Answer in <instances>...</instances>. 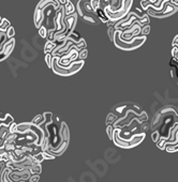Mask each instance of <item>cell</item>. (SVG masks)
Segmentation results:
<instances>
[{"label":"cell","mask_w":178,"mask_h":182,"mask_svg":"<svg viewBox=\"0 0 178 182\" xmlns=\"http://www.w3.org/2000/svg\"><path fill=\"white\" fill-rule=\"evenodd\" d=\"M63 8H64L66 16H69V15H72L73 13H75V4H73V2L70 1V0H67V2L63 6Z\"/></svg>","instance_id":"30bf717a"},{"label":"cell","mask_w":178,"mask_h":182,"mask_svg":"<svg viewBox=\"0 0 178 182\" xmlns=\"http://www.w3.org/2000/svg\"><path fill=\"white\" fill-rule=\"evenodd\" d=\"M1 22H2V17L0 16V24H1Z\"/></svg>","instance_id":"d4e9b609"},{"label":"cell","mask_w":178,"mask_h":182,"mask_svg":"<svg viewBox=\"0 0 178 182\" xmlns=\"http://www.w3.org/2000/svg\"><path fill=\"white\" fill-rule=\"evenodd\" d=\"M9 172H10V168H8L7 167V169L4 172V174L0 176V180H1V182H13L10 178H9Z\"/></svg>","instance_id":"7c38bea8"},{"label":"cell","mask_w":178,"mask_h":182,"mask_svg":"<svg viewBox=\"0 0 178 182\" xmlns=\"http://www.w3.org/2000/svg\"><path fill=\"white\" fill-rule=\"evenodd\" d=\"M132 4H133V1L132 0H123V3H122V7L119 9L118 11L116 12H111V11L107 9V7H105L103 9L104 13H105L106 17L109 18V22L112 23H117L119 20H123L128 13L130 12V9L132 8Z\"/></svg>","instance_id":"277c9868"},{"label":"cell","mask_w":178,"mask_h":182,"mask_svg":"<svg viewBox=\"0 0 178 182\" xmlns=\"http://www.w3.org/2000/svg\"><path fill=\"white\" fill-rule=\"evenodd\" d=\"M165 150L167 151V152H177L178 151V144L176 146H167L166 148H165Z\"/></svg>","instance_id":"d6986e66"},{"label":"cell","mask_w":178,"mask_h":182,"mask_svg":"<svg viewBox=\"0 0 178 182\" xmlns=\"http://www.w3.org/2000/svg\"><path fill=\"white\" fill-rule=\"evenodd\" d=\"M113 132H114V128L112 126H107L106 128V133H107V136H109V140L113 139Z\"/></svg>","instance_id":"ac0fdd59"},{"label":"cell","mask_w":178,"mask_h":182,"mask_svg":"<svg viewBox=\"0 0 178 182\" xmlns=\"http://www.w3.org/2000/svg\"><path fill=\"white\" fill-rule=\"evenodd\" d=\"M90 4L95 11L100 9V0H90Z\"/></svg>","instance_id":"e0dca14e"},{"label":"cell","mask_w":178,"mask_h":182,"mask_svg":"<svg viewBox=\"0 0 178 182\" xmlns=\"http://www.w3.org/2000/svg\"><path fill=\"white\" fill-rule=\"evenodd\" d=\"M7 169V164L6 163H2V162H0V176L4 174V172Z\"/></svg>","instance_id":"44dd1931"},{"label":"cell","mask_w":178,"mask_h":182,"mask_svg":"<svg viewBox=\"0 0 178 182\" xmlns=\"http://www.w3.org/2000/svg\"><path fill=\"white\" fill-rule=\"evenodd\" d=\"M14 46H15V39L13 38V39L8 41L7 43L4 45V47L1 48V50H0V62L6 60L12 54V52L14 50Z\"/></svg>","instance_id":"52a82bcc"},{"label":"cell","mask_w":178,"mask_h":182,"mask_svg":"<svg viewBox=\"0 0 178 182\" xmlns=\"http://www.w3.org/2000/svg\"><path fill=\"white\" fill-rule=\"evenodd\" d=\"M114 33H115V29L113 26H109L107 27V34L109 36V40L113 42V39H114Z\"/></svg>","instance_id":"2e32d148"},{"label":"cell","mask_w":178,"mask_h":182,"mask_svg":"<svg viewBox=\"0 0 178 182\" xmlns=\"http://www.w3.org/2000/svg\"><path fill=\"white\" fill-rule=\"evenodd\" d=\"M58 59L59 57L58 56H54L53 60H52V68L50 69L53 70V72L57 75H60V76H71V75H74L77 72H79L85 64V61H75L71 64L70 68L68 69H63L61 66H58Z\"/></svg>","instance_id":"3957f363"},{"label":"cell","mask_w":178,"mask_h":182,"mask_svg":"<svg viewBox=\"0 0 178 182\" xmlns=\"http://www.w3.org/2000/svg\"><path fill=\"white\" fill-rule=\"evenodd\" d=\"M178 11V8L177 7H174L173 4L170 3V1H167V3L165 4V7L163 10H161L160 12H155V11L152 10H147V15L148 16H151V17H156V18H159V20H162V18H165V17H170L172 15H174L176 12Z\"/></svg>","instance_id":"8992f818"},{"label":"cell","mask_w":178,"mask_h":182,"mask_svg":"<svg viewBox=\"0 0 178 182\" xmlns=\"http://www.w3.org/2000/svg\"><path fill=\"white\" fill-rule=\"evenodd\" d=\"M122 32V30H115L114 33V39H113V43L117 48L121 50H134L136 48H139L145 43L147 40V36H135L133 38L129 43H125L123 41L120 40V33Z\"/></svg>","instance_id":"7a4b0ae2"},{"label":"cell","mask_w":178,"mask_h":182,"mask_svg":"<svg viewBox=\"0 0 178 182\" xmlns=\"http://www.w3.org/2000/svg\"><path fill=\"white\" fill-rule=\"evenodd\" d=\"M151 138H152V140L157 144V142H159V139H160V133L159 132H153L151 134Z\"/></svg>","instance_id":"ffe728a7"},{"label":"cell","mask_w":178,"mask_h":182,"mask_svg":"<svg viewBox=\"0 0 178 182\" xmlns=\"http://www.w3.org/2000/svg\"><path fill=\"white\" fill-rule=\"evenodd\" d=\"M122 3H123V0H112V1H109V4L106 7L111 12H116L122 7Z\"/></svg>","instance_id":"9c48e42d"},{"label":"cell","mask_w":178,"mask_h":182,"mask_svg":"<svg viewBox=\"0 0 178 182\" xmlns=\"http://www.w3.org/2000/svg\"><path fill=\"white\" fill-rule=\"evenodd\" d=\"M57 46V44L55 42H52V41H46V43H45V46H44V54L46 55V54H52L54 50H55V47Z\"/></svg>","instance_id":"8fae6325"},{"label":"cell","mask_w":178,"mask_h":182,"mask_svg":"<svg viewBox=\"0 0 178 182\" xmlns=\"http://www.w3.org/2000/svg\"><path fill=\"white\" fill-rule=\"evenodd\" d=\"M172 46H173V47H178V34L174 38L173 43H172Z\"/></svg>","instance_id":"7402d4cb"},{"label":"cell","mask_w":178,"mask_h":182,"mask_svg":"<svg viewBox=\"0 0 178 182\" xmlns=\"http://www.w3.org/2000/svg\"><path fill=\"white\" fill-rule=\"evenodd\" d=\"M6 34H7V36H8V39H9V40L13 39L14 36H15V30H14L13 27L11 26L10 28H8V30L6 31Z\"/></svg>","instance_id":"5bb4252c"},{"label":"cell","mask_w":178,"mask_h":182,"mask_svg":"<svg viewBox=\"0 0 178 182\" xmlns=\"http://www.w3.org/2000/svg\"><path fill=\"white\" fill-rule=\"evenodd\" d=\"M38 30H39V34H40L41 38H43V39H47V36H48V32H47V30H46L45 27L41 26Z\"/></svg>","instance_id":"4fadbf2b"},{"label":"cell","mask_w":178,"mask_h":182,"mask_svg":"<svg viewBox=\"0 0 178 182\" xmlns=\"http://www.w3.org/2000/svg\"><path fill=\"white\" fill-rule=\"evenodd\" d=\"M44 60H45V63L47 64L48 68H52V60H53V56H52V54H46V55H44Z\"/></svg>","instance_id":"9a60e30c"},{"label":"cell","mask_w":178,"mask_h":182,"mask_svg":"<svg viewBox=\"0 0 178 182\" xmlns=\"http://www.w3.org/2000/svg\"><path fill=\"white\" fill-rule=\"evenodd\" d=\"M170 3L173 4L174 7H177L178 8V0H170Z\"/></svg>","instance_id":"603a6c76"},{"label":"cell","mask_w":178,"mask_h":182,"mask_svg":"<svg viewBox=\"0 0 178 182\" xmlns=\"http://www.w3.org/2000/svg\"><path fill=\"white\" fill-rule=\"evenodd\" d=\"M12 133L10 131V126H7V124H2L0 126V149L4 148V144L7 142V139L9 138V136L11 135Z\"/></svg>","instance_id":"ba28073f"},{"label":"cell","mask_w":178,"mask_h":182,"mask_svg":"<svg viewBox=\"0 0 178 182\" xmlns=\"http://www.w3.org/2000/svg\"><path fill=\"white\" fill-rule=\"evenodd\" d=\"M145 136V133H136L131 138L125 139L119 136V129H114L112 142H114V144L121 149H131V148H134L137 145H139L144 140Z\"/></svg>","instance_id":"6da1fadb"},{"label":"cell","mask_w":178,"mask_h":182,"mask_svg":"<svg viewBox=\"0 0 178 182\" xmlns=\"http://www.w3.org/2000/svg\"><path fill=\"white\" fill-rule=\"evenodd\" d=\"M15 132L20 133V134H24V133H33V134H36L39 137L40 147H41L43 139H44V133H43V131L36 126H34L32 122H22L20 124H16Z\"/></svg>","instance_id":"5b68a950"},{"label":"cell","mask_w":178,"mask_h":182,"mask_svg":"<svg viewBox=\"0 0 178 182\" xmlns=\"http://www.w3.org/2000/svg\"><path fill=\"white\" fill-rule=\"evenodd\" d=\"M4 153H6V150H4V148H1V149H0V156H2V154H4Z\"/></svg>","instance_id":"cb8c5ba5"}]
</instances>
